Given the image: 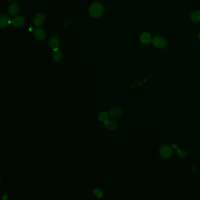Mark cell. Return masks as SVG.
I'll return each instance as SVG.
<instances>
[{"label":"cell","instance_id":"cell-1","mask_svg":"<svg viewBox=\"0 0 200 200\" xmlns=\"http://www.w3.org/2000/svg\"><path fill=\"white\" fill-rule=\"evenodd\" d=\"M103 13V7L99 2L93 3L89 8V14L93 18H97L101 17Z\"/></svg>","mask_w":200,"mask_h":200},{"label":"cell","instance_id":"cell-2","mask_svg":"<svg viewBox=\"0 0 200 200\" xmlns=\"http://www.w3.org/2000/svg\"><path fill=\"white\" fill-rule=\"evenodd\" d=\"M151 42L153 46L158 49H163L165 48L167 44L165 38L160 36L154 38Z\"/></svg>","mask_w":200,"mask_h":200},{"label":"cell","instance_id":"cell-3","mask_svg":"<svg viewBox=\"0 0 200 200\" xmlns=\"http://www.w3.org/2000/svg\"><path fill=\"white\" fill-rule=\"evenodd\" d=\"M160 156L163 159H168L173 154V151L169 146H163L160 150Z\"/></svg>","mask_w":200,"mask_h":200},{"label":"cell","instance_id":"cell-4","mask_svg":"<svg viewBox=\"0 0 200 200\" xmlns=\"http://www.w3.org/2000/svg\"><path fill=\"white\" fill-rule=\"evenodd\" d=\"M34 37L38 41H44L46 37V32L44 29L37 28L34 31Z\"/></svg>","mask_w":200,"mask_h":200},{"label":"cell","instance_id":"cell-5","mask_svg":"<svg viewBox=\"0 0 200 200\" xmlns=\"http://www.w3.org/2000/svg\"><path fill=\"white\" fill-rule=\"evenodd\" d=\"M49 46L53 50L58 49L60 45V40L56 36L51 37L48 41Z\"/></svg>","mask_w":200,"mask_h":200},{"label":"cell","instance_id":"cell-6","mask_svg":"<svg viewBox=\"0 0 200 200\" xmlns=\"http://www.w3.org/2000/svg\"><path fill=\"white\" fill-rule=\"evenodd\" d=\"M11 23L16 27H22L25 25V19L23 17L17 16L12 19Z\"/></svg>","mask_w":200,"mask_h":200},{"label":"cell","instance_id":"cell-7","mask_svg":"<svg viewBox=\"0 0 200 200\" xmlns=\"http://www.w3.org/2000/svg\"><path fill=\"white\" fill-rule=\"evenodd\" d=\"M122 110L116 106H114V107H112L109 111V114L114 118H117L120 117L122 115Z\"/></svg>","mask_w":200,"mask_h":200},{"label":"cell","instance_id":"cell-8","mask_svg":"<svg viewBox=\"0 0 200 200\" xmlns=\"http://www.w3.org/2000/svg\"><path fill=\"white\" fill-rule=\"evenodd\" d=\"M20 12V6L17 3H13L8 8V13L11 16H15Z\"/></svg>","mask_w":200,"mask_h":200},{"label":"cell","instance_id":"cell-9","mask_svg":"<svg viewBox=\"0 0 200 200\" xmlns=\"http://www.w3.org/2000/svg\"><path fill=\"white\" fill-rule=\"evenodd\" d=\"M10 23V18L7 15H2L0 17V28L4 29L8 26Z\"/></svg>","mask_w":200,"mask_h":200},{"label":"cell","instance_id":"cell-10","mask_svg":"<svg viewBox=\"0 0 200 200\" xmlns=\"http://www.w3.org/2000/svg\"><path fill=\"white\" fill-rule=\"evenodd\" d=\"M45 16L43 13H38L34 18V24L36 26H40L45 21Z\"/></svg>","mask_w":200,"mask_h":200},{"label":"cell","instance_id":"cell-11","mask_svg":"<svg viewBox=\"0 0 200 200\" xmlns=\"http://www.w3.org/2000/svg\"><path fill=\"white\" fill-rule=\"evenodd\" d=\"M104 123L106 126V127L108 129V130L111 131H114L117 128V122L113 119L108 120L106 122H105Z\"/></svg>","mask_w":200,"mask_h":200},{"label":"cell","instance_id":"cell-12","mask_svg":"<svg viewBox=\"0 0 200 200\" xmlns=\"http://www.w3.org/2000/svg\"><path fill=\"white\" fill-rule=\"evenodd\" d=\"M140 41L143 44H149L152 41L151 37L150 34L147 32H144L140 36Z\"/></svg>","mask_w":200,"mask_h":200},{"label":"cell","instance_id":"cell-13","mask_svg":"<svg viewBox=\"0 0 200 200\" xmlns=\"http://www.w3.org/2000/svg\"><path fill=\"white\" fill-rule=\"evenodd\" d=\"M52 58L55 61H59L63 58V54L62 52L58 48L54 50L52 53Z\"/></svg>","mask_w":200,"mask_h":200},{"label":"cell","instance_id":"cell-14","mask_svg":"<svg viewBox=\"0 0 200 200\" xmlns=\"http://www.w3.org/2000/svg\"><path fill=\"white\" fill-rule=\"evenodd\" d=\"M191 20L195 23H200V11H196L191 14Z\"/></svg>","mask_w":200,"mask_h":200},{"label":"cell","instance_id":"cell-15","mask_svg":"<svg viewBox=\"0 0 200 200\" xmlns=\"http://www.w3.org/2000/svg\"><path fill=\"white\" fill-rule=\"evenodd\" d=\"M109 114L106 112H102L99 114V119L101 122H106L108 120Z\"/></svg>","mask_w":200,"mask_h":200},{"label":"cell","instance_id":"cell-16","mask_svg":"<svg viewBox=\"0 0 200 200\" xmlns=\"http://www.w3.org/2000/svg\"><path fill=\"white\" fill-rule=\"evenodd\" d=\"M93 193H94L96 197L99 198H100L101 197H102V196H103V193H102V192L101 191V190H100V189H99V188H96V189H94Z\"/></svg>","mask_w":200,"mask_h":200},{"label":"cell","instance_id":"cell-17","mask_svg":"<svg viewBox=\"0 0 200 200\" xmlns=\"http://www.w3.org/2000/svg\"><path fill=\"white\" fill-rule=\"evenodd\" d=\"M177 150H178V156L180 157H185L187 155L186 153L184 151H182V150H179L177 149Z\"/></svg>","mask_w":200,"mask_h":200},{"label":"cell","instance_id":"cell-18","mask_svg":"<svg viewBox=\"0 0 200 200\" xmlns=\"http://www.w3.org/2000/svg\"><path fill=\"white\" fill-rule=\"evenodd\" d=\"M2 200H6L7 198V195H4L2 197Z\"/></svg>","mask_w":200,"mask_h":200},{"label":"cell","instance_id":"cell-19","mask_svg":"<svg viewBox=\"0 0 200 200\" xmlns=\"http://www.w3.org/2000/svg\"><path fill=\"white\" fill-rule=\"evenodd\" d=\"M198 38H199V39H200V34H199V35H198Z\"/></svg>","mask_w":200,"mask_h":200},{"label":"cell","instance_id":"cell-20","mask_svg":"<svg viewBox=\"0 0 200 200\" xmlns=\"http://www.w3.org/2000/svg\"><path fill=\"white\" fill-rule=\"evenodd\" d=\"M7 1H13V0H7Z\"/></svg>","mask_w":200,"mask_h":200}]
</instances>
